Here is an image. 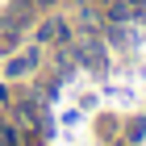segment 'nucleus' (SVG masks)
Returning a JSON list of instances; mask_svg holds the SVG:
<instances>
[{
	"label": "nucleus",
	"instance_id": "1",
	"mask_svg": "<svg viewBox=\"0 0 146 146\" xmlns=\"http://www.w3.org/2000/svg\"><path fill=\"white\" fill-rule=\"evenodd\" d=\"M34 67V54H25V58H17V63H13L9 67V75H25V71Z\"/></svg>",
	"mask_w": 146,
	"mask_h": 146
}]
</instances>
